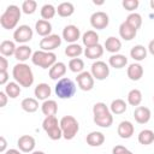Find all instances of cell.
<instances>
[{
	"label": "cell",
	"instance_id": "obj_6",
	"mask_svg": "<svg viewBox=\"0 0 154 154\" xmlns=\"http://www.w3.org/2000/svg\"><path fill=\"white\" fill-rule=\"evenodd\" d=\"M60 129L63 131V137L65 140H72L79 130V124L75 117L64 116L60 119Z\"/></svg>",
	"mask_w": 154,
	"mask_h": 154
},
{
	"label": "cell",
	"instance_id": "obj_7",
	"mask_svg": "<svg viewBox=\"0 0 154 154\" xmlns=\"http://www.w3.org/2000/svg\"><path fill=\"white\" fill-rule=\"evenodd\" d=\"M42 128L48 135V137L53 141H57L63 137V131L60 129V122H58L55 116L46 117L42 122Z\"/></svg>",
	"mask_w": 154,
	"mask_h": 154
},
{
	"label": "cell",
	"instance_id": "obj_48",
	"mask_svg": "<svg viewBox=\"0 0 154 154\" xmlns=\"http://www.w3.org/2000/svg\"><path fill=\"white\" fill-rule=\"evenodd\" d=\"M148 51H149V53L152 54V55H154V40H152L150 42H149V45H148V48H147Z\"/></svg>",
	"mask_w": 154,
	"mask_h": 154
},
{
	"label": "cell",
	"instance_id": "obj_33",
	"mask_svg": "<svg viewBox=\"0 0 154 154\" xmlns=\"http://www.w3.org/2000/svg\"><path fill=\"white\" fill-rule=\"evenodd\" d=\"M4 91L7 94L8 97H11V99H16V97L19 96V94H20L22 90H20V85H19L17 82H8V83L6 84Z\"/></svg>",
	"mask_w": 154,
	"mask_h": 154
},
{
	"label": "cell",
	"instance_id": "obj_49",
	"mask_svg": "<svg viewBox=\"0 0 154 154\" xmlns=\"http://www.w3.org/2000/svg\"><path fill=\"white\" fill-rule=\"evenodd\" d=\"M5 154H20V152L17 149H8L5 152Z\"/></svg>",
	"mask_w": 154,
	"mask_h": 154
},
{
	"label": "cell",
	"instance_id": "obj_44",
	"mask_svg": "<svg viewBox=\"0 0 154 154\" xmlns=\"http://www.w3.org/2000/svg\"><path fill=\"white\" fill-rule=\"evenodd\" d=\"M8 67V61L5 57H0V71H6Z\"/></svg>",
	"mask_w": 154,
	"mask_h": 154
},
{
	"label": "cell",
	"instance_id": "obj_26",
	"mask_svg": "<svg viewBox=\"0 0 154 154\" xmlns=\"http://www.w3.org/2000/svg\"><path fill=\"white\" fill-rule=\"evenodd\" d=\"M41 111L46 117H51V116H55L58 112V105L54 100H46L43 101V103L41 105Z\"/></svg>",
	"mask_w": 154,
	"mask_h": 154
},
{
	"label": "cell",
	"instance_id": "obj_45",
	"mask_svg": "<svg viewBox=\"0 0 154 154\" xmlns=\"http://www.w3.org/2000/svg\"><path fill=\"white\" fill-rule=\"evenodd\" d=\"M7 81H8V73H7V71H0V84L1 85L7 84Z\"/></svg>",
	"mask_w": 154,
	"mask_h": 154
},
{
	"label": "cell",
	"instance_id": "obj_35",
	"mask_svg": "<svg viewBox=\"0 0 154 154\" xmlns=\"http://www.w3.org/2000/svg\"><path fill=\"white\" fill-rule=\"evenodd\" d=\"M57 12L60 17H70L75 12V7L71 2H61L58 5Z\"/></svg>",
	"mask_w": 154,
	"mask_h": 154
},
{
	"label": "cell",
	"instance_id": "obj_34",
	"mask_svg": "<svg viewBox=\"0 0 154 154\" xmlns=\"http://www.w3.org/2000/svg\"><path fill=\"white\" fill-rule=\"evenodd\" d=\"M138 142L143 146H148L150 143L154 142V132L149 129H144L142 130L140 134H138V137H137Z\"/></svg>",
	"mask_w": 154,
	"mask_h": 154
},
{
	"label": "cell",
	"instance_id": "obj_20",
	"mask_svg": "<svg viewBox=\"0 0 154 154\" xmlns=\"http://www.w3.org/2000/svg\"><path fill=\"white\" fill-rule=\"evenodd\" d=\"M32 57V51L29 46L26 45H22L19 47H17L16 49V53H14V58L19 61V63H24L29 58Z\"/></svg>",
	"mask_w": 154,
	"mask_h": 154
},
{
	"label": "cell",
	"instance_id": "obj_19",
	"mask_svg": "<svg viewBox=\"0 0 154 154\" xmlns=\"http://www.w3.org/2000/svg\"><path fill=\"white\" fill-rule=\"evenodd\" d=\"M126 73H128V77L131 81H140L143 76V67L138 63L130 64L128 70H126Z\"/></svg>",
	"mask_w": 154,
	"mask_h": 154
},
{
	"label": "cell",
	"instance_id": "obj_5",
	"mask_svg": "<svg viewBox=\"0 0 154 154\" xmlns=\"http://www.w3.org/2000/svg\"><path fill=\"white\" fill-rule=\"evenodd\" d=\"M54 90L59 99H71L76 93V84L72 79L63 77L57 82Z\"/></svg>",
	"mask_w": 154,
	"mask_h": 154
},
{
	"label": "cell",
	"instance_id": "obj_37",
	"mask_svg": "<svg viewBox=\"0 0 154 154\" xmlns=\"http://www.w3.org/2000/svg\"><path fill=\"white\" fill-rule=\"evenodd\" d=\"M125 22H126L131 28H134L135 30H137V29H140V26L142 25V17H141L140 13L132 12V13H130V14L126 17Z\"/></svg>",
	"mask_w": 154,
	"mask_h": 154
},
{
	"label": "cell",
	"instance_id": "obj_47",
	"mask_svg": "<svg viewBox=\"0 0 154 154\" xmlns=\"http://www.w3.org/2000/svg\"><path fill=\"white\" fill-rule=\"evenodd\" d=\"M6 144H7V142H6L5 137L1 136V137H0V152H2V153L6 152Z\"/></svg>",
	"mask_w": 154,
	"mask_h": 154
},
{
	"label": "cell",
	"instance_id": "obj_21",
	"mask_svg": "<svg viewBox=\"0 0 154 154\" xmlns=\"http://www.w3.org/2000/svg\"><path fill=\"white\" fill-rule=\"evenodd\" d=\"M136 34H137V30L131 28L126 22H123L120 24V26H119V35L125 41H131L132 38H135Z\"/></svg>",
	"mask_w": 154,
	"mask_h": 154
},
{
	"label": "cell",
	"instance_id": "obj_8",
	"mask_svg": "<svg viewBox=\"0 0 154 154\" xmlns=\"http://www.w3.org/2000/svg\"><path fill=\"white\" fill-rule=\"evenodd\" d=\"M90 73L93 75L94 79L103 81V79H106V78L108 77V75H109V67H108V65H107L105 61L96 60V61L93 63V65H91Z\"/></svg>",
	"mask_w": 154,
	"mask_h": 154
},
{
	"label": "cell",
	"instance_id": "obj_36",
	"mask_svg": "<svg viewBox=\"0 0 154 154\" xmlns=\"http://www.w3.org/2000/svg\"><path fill=\"white\" fill-rule=\"evenodd\" d=\"M128 102L131 106H140L142 102V93L138 89H131L128 93Z\"/></svg>",
	"mask_w": 154,
	"mask_h": 154
},
{
	"label": "cell",
	"instance_id": "obj_43",
	"mask_svg": "<svg viewBox=\"0 0 154 154\" xmlns=\"http://www.w3.org/2000/svg\"><path fill=\"white\" fill-rule=\"evenodd\" d=\"M112 154H132V152H130V150H129L128 148H125L124 146L118 144V146L113 147V149H112Z\"/></svg>",
	"mask_w": 154,
	"mask_h": 154
},
{
	"label": "cell",
	"instance_id": "obj_13",
	"mask_svg": "<svg viewBox=\"0 0 154 154\" xmlns=\"http://www.w3.org/2000/svg\"><path fill=\"white\" fill-rule=\"evenodd\" d=\"M81 36V31L78 29V26L73 25V24H70V25H66L64 29H63V38L69 42L70 45L71 43H75Z\"/></svg>",
	"mask_w": 154,
	"mask_h": 154
},
{
	"label": "cell",
	"instance_id": "obj_29",
	"mask_svg": "<svg viewBox=\"0 0 154 154\" xmlns=\"http://www.w3.org/2000/svg\"><path fill=\"white\" fill-rule=\"evenodd\" d=\"M130 55H131V58H132L134 60H136V61H142V60H144L146 57H147V48H146L144 46H142V45H136V46H134V47L131 48Z\"/></svg>",
	"mask_w": 154,
	"mask_h": 154
},
{
	"label": "cell",
	"instance_id": "obj_3",
	"mask_svg": "<svg viewBox=\"0 0 154 154\" xmlns=\"http://www.w3.org/2000/svg\"><path fill=\"white\" fill-rule=\"evenodd\" d=\"M20 14H22V10H19V7L17 5H10L6 7L5 12L0 16V24L4 29L6 30H11L14 29L20 19Z\"/></svg>",
	"mask_w": 154,
	"mask_h": 154
},
{
	"label": "cell",
	"instance_id": "obj_17",
	"mask_svg": "<svg viewBox=\"0 0 154 154\" xmlns=\"http://www.w3.org/2000/svg\"><path fill=\"white\" fill-rule=\"evenodd\" d=\"M66 73V65L64 64V63H61V61H58V63H55L51 69H49V72H48V75H49V78L51 79H61L63 78V76Z\"/></svg>",
	"mask_w": 154,
	"mask_h": 154
},
{
	"label": "cell",
	"instance_id": "obj_39",
	"mask_svg": "<svg viewBox=\"0 0 154 154\" xmlns=\"http://www.w3.org/2000/svg\"><path fill=\"white\" fill-rule=\"evenodd\" d=\"M82 53H83V49L78 43H71L65 48V54L69 58H72V59L73 58H78Z\"/></svg>",
	"mask_w": 154,
	"mask_h": 154
},
{
	"label": "cell",
	"instance_id": "obj_18",
	"mask_svg": "<svg viewBox=\"0 0 154 154\" xmlns=\"http://www.w3.org/2000/svg\"><path fill=\"white\" fill-rule=\"evenodd\" d=\"M34 94H35L36 99L46 101V100H48V97L51 96L52 89H51V87H49L47 83H38V84L35 87Z\"/></svg>",
	"mask_w": 154,
	"mask_h": 154
},
{
	"label": "cell",
	"instance_id": "obj_28",
	"mask_svg": "<svg viewBox=\"0 0 154 154\" xmlns=\"http://www.w3.org/2000/svg\"><path fill=\"white\" fill-rule=\"evenodd\" d=\"M20 107H22L23 111H25L28 113H34L38 108V101L34 97H25V99L22 100Z\"/></svg>",
	"mask_w": 154,
	"mask_h": 154
},
{
	"label": "cell",
	"instance_id": "obj_10",
	"mask_svg": "<svg viewBox=\"0 0 154 154\" xmlns=\"http://www.w3.org/2000/svg\"><path fill=\"white\" fill-rule=\"evenodd\" d=\"M60 45H61V37L57 34H51L49 36L43 37L40 41L41 51H46V52H52L55 48H58Z\"/></svg>",
	"mask_w": 154,
	"mask_h": 154
},
{
	"label": "cell",
	"instance_id": "obj_1",
	"mask_svg": "<svg viewBox=\"0 0 154 154\" xmlns=\"http://www.w3.org/2000/svg\"><path fill=\"white\" fill-rule=\"evenodd\" d=\"M12 76L14 78V81L20 87L29 88L34 83V73H32V70L25 63H18V64H16L13 66V69H12Z\"/></svg>",
	"mask_w": 154,
	"mask_h": 154
},
{
	"label": "cell",
	"instance_id": "obj_11",
	"mask_svg": "<svg viewBox=\"0 0 154 154\" xmlns=\"http://www.w3.org/2000/svg\"><path fill=\"white\" fill-rule=\"evenodd\" d=\"M108 23H109V18H108V14L106 12L97 11L90 16V24L94 29L102 30L108 25Z\"/></svg>",
	"mask_w": 154,
	"mask_h": 154
},
{
	"label": "cell",
	"instance_id": "obj_15",
	"mask_svg": "<svg viewBox=\"0 0 154 154\" xmlns=\"http://www.w3.org/2000/svg\"><path fill=\"white\" fill-rule=\"evenodd\" d=\"M150 109L144 106H138L134 111V118L138 124H146L150 119Z\"/></svg>",
	"mask_w": 154,
	"mask_h": 154
},
{
	"label": "cell",
	"instance_id": "obj_30",
	"mask_svg": "<svg viewBox=\"0 0 154 154\" xmlns=\"http://www.w3.org/2000/svg\"><path fill=\"white\" fill-rule=\"evenodd\" d=\"M108 64L114 69H123L128 64V58L123 54H113L109 57Z\"/></svg>",
	"mask_w": 154,
	"mask_h": 154
},
{
	"label": "cell",
	"instance_id": "obj_2",
	"mask_svg": "<svg viewBox=\"0 0 154 154\" xmlns=\"http://www.w3.org/2000/svg\"><path fill=\"white\" fill-rule=\"evenodd\" d=\"M94 123L100 128H109L113 123V116L103 102H96L93 106Z\"/></svg>",
	"mask_w": 154,
	"mask_h": 154
},
{
	"label": "cell",
	"instance_id": "obj_40",
	"mask_svg": "<svg viewBox=\"0 0 154 154\" xmlns=\"http://www.w3.org/2000/svg\"><path fill=\"white\" fill-rule=\"evenodd\" d=\"M69 69L72 72L81 73V72H83V69H84V61L81 58H73L69 61Z\"/></svg>",
	"mask_w": 154,
	"mask_h": 154
},
{
	"label": "cell",
	"instance_id": "obj_4",
	"mask_svg": "<svg viewBox=\"0 0 154 154\" xmlns=\"http://www.w3.org/2000/svg\"><path fill=\"white\" fill-rule=\"evenodd\" d=\"M31 61L34 65L42 67V69H51L57 63V55L53 52L46 51H36L32 53Z\"/></svg>",
	"mask_w": 154,
	"mask_h": 154
},
{
	"label": "cell",
	"instance_id": "obj_22",
	"mask_svg": "<svg viewBox=\"0 0 154 154\" xmlns=\"http://www.w3.org/2000/svg\"><path fill=\"white\" fill-rule=\"evenodd\" d=\"M35 29H36V32L40 36L46 37V36H49L51 32H52V24L48 20L38 19L36 22V24H35Z\"/></svg>",
	"mask_w": 154,
	"mask_h": 154
},
{
	"label": "cell",
	"instance_id": "obj_9",
	"mask_svg": "<svg viewBox=\"0 0 154 154\" xmlns=\"http://www.w3.org/2000/svg\"><path fill=\"white\" fill-rule=\"evenodd\" d=\"M32 29L29 26V25H19L14 32H13V38H14V42H18V43H26L29 42L31 38H32Z\"/></svg>",
	"mask_w": 154,
	"mask_h": 154
},
{
	"label": "cell",
	"instance_id": "obj_24",
	"mask_svg": "<svg viewBox=\"0 0 154 154\" xmlns=\"http://www.w3.org/2000/svg\"><path fill=\"white\" fill-rule=\"evenodd\" d=\"M82 42L83 45L87 47H93V46H96L99 45V35L96 34V31L94 30H88L83 34L82 36Z\"/></svg>",
	"mask_w": 154,
	"mask_h": 154
},
{
	"label": "cell",
	"instance_id": "obj_52",
	"mask_svg": "<svg viewBox=\"0 0 154 154\" xmlns=\"http://www.w3.org/2000/svg\"><path fill=\"white\" fill-rule=\"evenodd\" d=\"M153 101H154V96H153Z\"/></svg>",
	"mask_w": 154,
	"mask_h": 154
},
{
	"label": "cell",
	"instance_id": "obj_31",
	"mask_svg": "<svg viewBox=\"0 0 154 154\" xmlns=\"http://www.w3.org/2000/svg\"><path fill=\"white\" fill-rule=\"evenodd\" d=\"M102 54H103V47L100 43L93 47H87L84 49V55L88 59H99L100 57H102Z\"/></svg>",
	"mask_w": 154,
	"mask_h": 154
},
{
	"label": "cell",
	"instance_id": "obj_32",
	"mask_svg": "<svg viewBox=\"0 0 154 154\" xmlns=\"http://www.w3.org/2000/svg\"><path fill=\"white\" fill-rule=\"evenodd\" d=\"M126 108H128L126 102L123 99H116V100H113L111 102V106H109V111L113 114H123L126 111Z\"/></svg>",
	"mask_w": 154,
	"mask_h": 154
},
{
	"label": "cell",
	"instance_id": "obj_25",
	"mask_svg": "<svg viewBox=\"0 0 154 154\" xmlns=\"http://www.w3.org/2000/svg\"><path fill=\"white\" fill-rule=\"evenodd\" d=\"M105 48L107 52L109 53H113V54H117L120 48H122V42L119 38L114 37V36H109L106 41H105Z\"/></svg>",
	"mask_w": 154,
	"mask_h": 154
},
{
	"label": "cell",
	"instance_id": "obj_50",
	"mask_svg": "<svg viewBox=\"0 0 154 154\" xmlns=\"http://www.w3.org/2000/svg\"><path fill=\"white\" fill-rule=\"evenodd\" d=\"M31 154H45L43 152H41V150H35V152H32Z\"/></svg>",
	"mask_w": 154,
	"mask_h": 154
},
{
	"label": "cell",
	"instance_id": "obj_12",
	"mask_svg": "<svg viewBox=\"0 0 154 154\" xmlns=\"http://www.w3.org/2000/svg\"><path fill=\"white\" fill-rule=\"evenodd\" d=\"M76 81H77L78 87L84 91H89L94 88V77L88 71H83L78 73L76 77Z\"/></svg>",
	"mask_w": 154,
	"mask_h": 154
},
{
	"label": "cell",
	"instance_id": "obj_16",
	"mask_svg": "<svg viewBox=\"0 0 154 154\" xmlns=\"http://www.w3.org/2000/svg\"><path fill=\"white\" fill-rule=\"evenodd\" d=\"M134 131H135V128H134L132 123L129 120L120 122L118 125V129H117V132L120 138H130L134 135Z\"/></svg>",
	"mask_w": 154,
	"mask_h": 154
},
{
	"label": "cell",
	"instance_id": "obj_23",
	"mask_svg": "<svg viewBox=\"0 0 154 154\" xmlns=\"http://www.w3.org/2000/svg\"><path fill=\"white\" fill-rule=\"evenodd\" d=\"M105 142V135L100 131H91L87 135V143L90 147H99Z\"/></svg>",
	"mask_w": 154,
	"mask_h": 154
},
{
	"label": "cell",
	"instance_id": "obj_38",
	"mask_svg": "<svg viewBox=\"0 0 154 154\" xmlns=\"http://www.w3.org/2000/svg\"><path fill=\"white\" fill-rule=\"evenodd\" d=\"M40 13H41V17H42L45 20H48V19H52V18L55 16L57 8H55L52 4H46V5H43V6L41 7Z\"/></svg>",
	"mask_w": 154,
	"mask_h": 154
},
{
	"label": "cell",
	"instance_id": "obj_42",
	"mask_svg": "<svg viewBox=\"0 0 154 154\" xmlns=\"http://www.w3.org/2000/svg\"><path fill=\"white\" fill-rule=\"evenodd\" d=\"M122 5L126 11H134L138 7L140 2H138V0H124L122 2Z\"/></svg>",
	"mask_w": 154,
	"mask_h": 154
},
{
	"label": "cell",
	"instance_id": "obj_41",
	"mask_svg": "<svg viewBox=\"0 0 154 154\" xmlns=\"http://www.w3.org/2000/svg\"><path fill=\"white\" fill-rule=\"evenodd\" d=\"M36 7H37V2L34 0H25L22 4V11L25 14H32L36 11Z\"/></svg>",
	"mask_w": 154,
	"mask_h": 154
},
{
	"label": "cell",
	"instance_id": "obj_46",
	"mask_svg": "<svg viewBox=\"0 0 154 154\" xmlns=\"http://www.w3.org/2000/svg\"><path fill=\"white\" fill-rule=\"evenodd\" d=\"M7 94L5 91H0V107H5L7 103Z\"/></svg>",
	"mask_w": 154,
	"mask_h": 154
},
{
	"label": "cell",
	"instance_id": "obj_14",
	"mask_svg": "<svg viewBox=\"0 0 154 154\" xmlns=\"http://www.w3.org/2000/svg\"><path fill=\"white\" fill-rule=\"evenodd\" d=\"M17 146L19 148V150L24 152V153H30L34 150L35 148V140L32 136L29 135H23L18 138L17 141Z\"/></svg>",
	"mask_w": 154,
	"mask_h": 154
},
{
	"label": "cell",
	"instance_id": "obj_51",
	"mask_svg": "<svg viewBox=\"0 0 154 154\" xmlns=\"http://www.w3.org/2000/svg\"><path fill=\"white\" fill-rule=\"evenodd\" d=\"M149 5H150V7H152V10H154V0H150V2H149Z\"/></svg>",
	"mask_w": 154,
	"mask_h": 154
},
{
	"label": "cell",
	"instance_id": "obj_27",
	"mask_svg": "<svg viewBox=\"0 0 154 154\" xmlns=\"http://www.w3.org/2000/svg\"><path fill=\"white\" fill-rule=\"evenodd\" d=\"M16 45L13 41H10V40H4L1 43H0V53L2 57H11V55H14L16 53Z\"/></svg>",
	"mask_w": 154,
	"mask_h": 154
}]
</instances>
